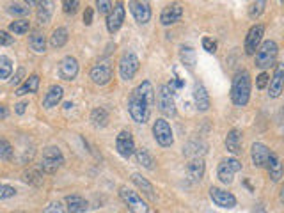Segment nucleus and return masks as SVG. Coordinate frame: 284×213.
I'll return each mask as SVG.
<instances>
[{"mask_svg":"<svg viewBox=\"0 0 284 213\" xmlns=\"http://www.w3.org/2000/svg\"><path fill=\"white\" fill-rule=\"evenodd\" d=\"M192 94H194L195 107H197L199 112H206V110L210 109V96H208L206 87H204L201 82H195Z\"/></svg>","mask_w":284,"mask_h":213,"instance_id":"obj_17","label":"nucleus"},{"mask_svg":"<svg viewBox=\"0 0 284 213\" xmlns=\"http://www.w3.org/2000/svg\"><path fill=\"white\" fill-rule=\"evenodd\" d=\"M15 195H16L15 186H9V185H4V183H0V201H2V199L15 197Z\"/></svg>","mask_w":284,"mask_h":213,"instance_id":"obj_41","label":"nucleus"},{"mask_svg":"<svg viewBox=\"0 0 284 213\" xmlns=\"http://www.w3.org/2000/svg\"><path fill=\"white\" fill-rule=\"evenodd\" d=\"M202 48L206 52H210V54H215L217 52V43L211 38H202Z\"/></svg>","mask_w":284,"mask_h":213,"instance_id":"obj_44","label":"nucleus"},{"mask_svg":"<svg viewBox=\"0 0 284 213\" xmlns=\"http://www.w3.org/2000/svg\"><path fill=\"white\" fill-rule=\"evenodd\" d=\"M153 103H155V89L149 80H144L132 91L128 98V112L135 123L144 124L149 121Z\"/></svg>","mask_w":284,"mask_h":213,"instance_id":"obj_1","label":"nucleus"},{"mask_svg":"<svg viewBox=\"0 0 284 213\" xmlns=\"http://www.w3.org/2000/svg\"><path fill=\"white\" fill-rule=\"evenodd\" d=\"M282 78H284V66L282 64H277L275 66V73L272 77V82H270V96L272 98H279L280 93H282Z\"/></svg>","mask_w":284,"mask_h":213,"instance_id":"obj_24","label":"nucleus"},{"mask_svg":"<svg viewBox=\"0 0 284 213\" xmlns=\"http://www.w3.org/2000/svg\"><path fill=\"white\" fill-rule=\"evenodd\" d=\"M135 156H137V162L140 163L142 167H146V169L153 170L155 169V160H153V156L148 153V149H135Z\"/></svg>","mask_w":284,"mask_h":213,"instance_id":"obj_34","label":"nucleus"},{"mask_svg":"<svg viewBox=\"0 0 284 213\" xmlns=\"http://www.w3.org/2000/svg\"><path fill=\"white\" fill-rule=\"evenodd\" d=\"M139 68H140V61L133 52L123 54V57H121V61H119V75L123 80H126V82L132 80V78L137 75V71H139Z\"/></svg>","mask_w":284,"mask_h":213,"instance_id":"obj_8","label":"nucleus"},{"mask_svg":"<svg viewBox=\"0 0 284 213\" xmlns=\"http://www.w3.org/2000/svg\"><path fill=\"white\" fill-rule=\"evenodd\" d=\"M43 213H66V206H64L61 201H54L45 208Z\"/></svg>","mask_w":284,"mask_h":213,"instance_id":"obj_40","label":"nucleus"},{"mask_svg":"<svg viewBox=\"0 0 284 213\" xmlns=\"http://www.w3.org/2000/svg\"><path fill=\"white\" fill-rule=\"evenodd\" d=\"M9 13H11V15L25 16L29 13V8H24V6H20V4H13L9 6Z\"/></svg>","mask_w":284,"mask_h":213,"instance_id":"obj_45","label":"nucleus"},{"mask_svg":"<svg viewBox=\"0 0 284 213\" xmlns=\"http://www.w3.org/2000/svg\"><path fill=\"white\" fill-rule=\"evenodd\" d=\"M132 181L135 183L137 188L142 190L149 199H155V188H153V185L144 178V176L139 174V172H135V174H132Z\"/></svg>","mask_w":284,"mask_h":213,"instance_id":"obj_28","label":"nucleus"},{"mask_svg":"<svg viewBox=\"0 0 284 213\" xmlns=\"http://www.w3.org/2000/svg\"><path fill=\"white\" fill-rule=\"evenodd\" d=\"M9 116V110L6 109L4 105H0V119H6Z\"/></svg>","mask_w":284,"mask_h":213,"instance_id":"obj_52","label":"nucleus"},{"mask_svg":"<svg viewBox=\"0 0 284 213\" xmlns=\"http://www.w3.org/2000/svg\"><path fill=\"white\" fill-rule=\"evenodd\" d=\"M96 8L100 15H109L112 9V2L110 0H96Z\"/></svg>","mask_w":284,"mask_h":213,"instance_id":"obj_43","label":"nucleus"},{"mask_svg":"<svg viewBox=\"0 0 284 213\" xmlns=\"http://www.w3.org/2000/svg\"><path fill=\"white\" fill-rule=\"evenodd\" d=\"M52 15H54V2L52 0H45L43 4L38 6V22L41 25L50 24Z\"/></svg>","mask_w":284,"mask_h":213,"instance_id":"obj_27","label":"nucleus"},{"mask_svg":"<svg viewBox=\"0 0 284 213\" xmlns=\"http://www.w3.org/2000/svg\"><path fill=\"white\" fill-rule=\"evenodd\" d=\"M64 165V155L57 146L45 147L43 158H41V170L47 174H54Z\"/></svg>","mask_w":284,"mask_h":213,"instance_id":"obj_4","label":"nucleus"},{"mask_svg":"<svg viewBox=\"0 0 284 213\" xmlns=\"http://www.w3.org/2000/svg\"><path fill=\"white\" fill-rule=\"evenodd\" d=\"M13 73V62L9 57H6V55H2L0 57V80H6V78H9Z\"/></svg>","mask_w":284,"mask_h":213,"instance_id":"obj_36","label":"nucleus"},{"mask_svg":"<svg viewBox=\"0 0 284 213\" xmlns=\"http://www.w3.org/2000/svg\"><path fill=\"white\" fill-rule=\"evenodd\" d=\"M125 16H126L125 6L121 4V2L110 9V13L107 15V29H109L110 34H114V32L119 31L121 25H123V22H125Z\"/></svg>","mask_w":284,"mask_h":213,"instance_id":"obj_13","label":"nucleus"},{"mask_svg":"<svg viewBox=\"0 0 284 213\" xmlns=\"http://www.w3.org/2000/svg\"><path fill=\"white\" fill-rule=\"evenodd\" d=\"M116 149L123 158H130V156L135 153V142H133L132 133L123 130V132L116 137Z\"/></svg>","mask_w":284,"mask_h":213,"instance_id":"obj_12","label":"nucleus"},{"mask_svg":"<svg viewBox=\"0 0 284 213\" xmlns=\"http://www.w3.org/2000/svg\"><path fill=\"white\" fill-rule=\"evenodd\" d=\"M29 29H31L29 20H16L9 25V31L15 32V34H25V32H29Z\"/></svg>","mask_w":284,"mask_h":213,"instance_id":"obj_38","label":"nucleus"},{"mask_svg":"<svg viewBox=\"0 0 284 213\" xmlns=\"http://www.w3.org/2000/svg\"><path fill=\"white\" fill-rule=\"evenodd\" d=\"M25 181L34 186L43 185V174L39 170H29V172H25Z\"/></svg>","mask_w":284,"mask_h":213,"instance_id":"obj_39","label":"nucleus"},{"mask_svg":"<svg viewBox=\"0 0 284 213\" xmlns=\"http://www.w3.org/2000/svg\"><path fill=\"white\" fill-rule=\"evenodd\" d=\"M63 96H64L63 87H61V85H52L43 98V107L45 109H54V107H57V105L61 103Z\"/></svg>","mask_w":284,"mask_h":213,"instance_id":"obj_22","label":"nucleus"},{"mask_svg":"<svg viewBox=\"0 0 284 213\" xmlns=\"http://www.w3.org/2000/svg\"><path fill=\"white\" fill-rule=\"evenodd\" d=\"M29 45H31V48L36 54H43V52L47 50V39H45V36L39 31L32 32L31 38H29Z\"/></svg>","mask_w":284,"mask_h":213,"instance_id":"obj_30","label":"nucleus"},{"mask_svg":"<svg viewBox=\"0 0 284 213\" xmlns=\"http://www.w3.org/2000/svg\"><path fill=\"white\" fill-rule=\"evenodd\" d=\"M119 197L123 199L128 209L132 213H149V206L144 199L137 194L135 190L128 188V186H121L119 188Z\"/></svg>","mask_w":284,"mask_h":213,"instance_id":"obj_5","label":"nucleus"},{"mask_svg":"<svg viewBox=\"0 0 284 213\" xmlns=\"http://www.w3.org/2000/svg\"><path fill=\"white\" fill-rule=\"evenodd\" d=\"M204 176V160L202 158H190L187 163V178L190 183H199Z\"/></svg>","mask_w":284,"mask_h":213,"instance_id":"obj_19","label":"nucleus"},{"mask_svg":"<svg viewBox=\"0 0 284 213\" xmlns=\"http://www.w3.org/2000/svg\"><path fill=\"white\" fill-rule=\"evenodd\" d=\"M25 2H27L29 8H38L39 4H43L45 0H25Z\"/></svg>","mask_w":284,"mask_h":213,"instance_id":"obj_51","label":"nucleus"},{"mask_svg":"<svg viewBox=\"0 0 284 213\" xmlns=\"http://www.w3.org/2000/svg\"><path fill=\"white\" fill-rule=\"evenodd\" d=\"M153 137H155V140L162 147H169V146H172V142H174L171 124H169L165 119H162V117L153 123Z\"/></svg>","mask_w":284,"mask_h":213,"instance_id":"obj_9","label":"nucleus"},{"mask_svg":"<svg viewBox=\"0 0 284 213\" xmlns=\"http://www.w3.org/2000/svg\"><path fill=\"white\" fill-rule=\"evenodd\" d=\"M16 107V114H18V116H22V114H25V109H27V103H24V101H22V103H18V105H15Z\"/></svg>","mask_w":284,"mask_h":213,"instance_id":"obj_50","label":"nucleus"},{"mask_svg":"<svg viewBox=\"0 0 284 213\" xmlns=\"http://www.w3.org/2000/svg\"><path fill=\"white\" fill-rule=\"evenodd\" d=\"M266 167H268V174L270 178H272V181L273 183L280 181V178H282V165H280V160L275 153H270Z\"/></svg>","mask_w":284,"mask_h":213,"instance_id":"obj_26","label":"nucleus"},{"mask_svg":"<svg viewBox=\"0 0 284 213\" xmlns=\"http://www.w3.org/2000/svg\"><path fill=\"white\" fill-rule=\"evenodd\" d=\"M91 121H93L94 126L98 128H105L109 124V112H107L103 107H98L91 112Z\"/></svg>","mask_w":284,"mask_h":213,"instance_id":"obj_33","label":"nucleus"},{"mask_svg":"<svg viewBox=\"0 0 284 213\" xmlns=\"http://www.w3.org/2000/svg\"><path fill=\"white\" fill-rule=\"evenodd\" d=\"M210 197H211V201H213L217 206H220V208L231 209L236 206V197H234L231 192H227V190H224V188H218V186H211Z\"/></svg>","mask_w":284,"mask_h":213,"instance_id":"obj_11","label":"nucleus"},{"mask_svg":"<svg viewBox=\"0 0 284 213\" xmlns=\"http://www.w3.org/2000/svg\"><path fill=\"white\" fill-rule=\"evenodd\" d=\"M89 77L96 85H105L109 84L110 78H112V68H110V64H107V62H98V64H94V66L91 68Z\"/></svg>","mask_w":284,"mask_h":213,"instance_id":"obj_14","label":"nucleus"},{"mask_svg":"<svg viewBox=\"0 0 284 213\" xmlns=\"http://www.w3.org/2000/svg\"><path fill=\"white\" fill-rule=\"evenodd\" d=\"M68 31L64 27H59V29H55L54 32H52V36H50V45L54 48H63L64 45L68 43Z\"/></svg>","mask_w":284,"mask_h":213,"instance_id":"obj_31","label":"nucleus"},{"mask_svg":"<svg viewBox=\"0 0 284 213\" xmlns=\"http://www.w3.org/2000/svg\"><path fill=\"white\" fill-rule=\"evenodd\" d=\"M226 147H227V151L233 153V155H240L241 153V132L240 130H236V128L229 130V133H227V137H226Z\"/></svg>","mask_w":284,"mask_h":213,"instance_id":"obj_25","label":"nucleus"},{"mask_svg":"<svg viewBox=\"0 0 284 213\" xmlns=\"http://www.w3.org/2000/svg\"><path fill=\"white\" fill-rule=\"evenodd\" d=\"M181 16H183V8L179 4H171L162 11L160 22H162V25H172L176 24V22H179Z\"/></svg>","mask_w":284,"mask_h":213,"instance_id":"obj_20","label":"nucleus"},{"mask_svg":"<svg viewBox=\"0 0 284 213\" xmlns=\"http://www.w3.org/2000/svg\"><path fill=\"white\" fill-rule=\"evenodd\" d=\"M13 43H15V38L9 36V32L0 31V45H2V47H9V45H13Z\"/></svg>","mask_w":284,"mask_h":213,"instance_id":"obj_46","label":"nucleus"},{"mask_svg":"<svg viewBox=\"0 0 284 213\" xmlns=\"http://www.w3.org/2000/svg\"><path fill=\"white\" fill-rule=\"evenodd\" d=\"M179 59L183 62L187 68H194L195 62H197V55H195V50L192 47H181L179 48Z\"/></svg>","mask_w":284,"mask_h":213,"instance_id":"obj_32","label":"nucleus"},{"mask_svg":"<svg viewBox=\"0 0 284 213\" xmlns=\"http://www.w3.org/2000/svg\"><path fill=\"white\" fill-rule=\"evenodd\" d=\"M63 9L66 15H75L78 11V0H63Z\"/></svg>","mask_w":284,"mask_h":213,"instance_id":"obj_42","label":"nucleus"},{"mask_svg":"<svg viewBox=\"0 0 284 213\" xmlns=\"http://www.w3.org/2000/svg\"><path fill=\"white\" fill-rule=\"evenodd\" d=\"M263 34H265V27L263 25H254L249 31L245 38V54L247 55H254V52L259 47L261 39H263Z\"/></svg>","mask_w":284,"mask_h":213,"instance_id":"obj_15","label":"nucleus"},{"mask_svg":"<svg viewBox=\"0 0 284 213\" xmlns=\"http://www.w3.org/2000/svg\"><path fill=\"white\" fill-rule=\"evenodd\" d=\"M84 24L86 25L93 24V9L91 8H86V13H84Z\"/></svg>","mask_w":284,"mask_h":213,"instance_id":"obj_48","label":"nucleus"},{"mask_svg":"<svg viewBox=\"0 0 284 213\" xmlns=\"http://www.w3.org/2000/svg\"><path fill=\"white\" fill-rule=\"evenodd\" d=\"M13 156H15V149H13L11 142L6 137H0V158L11 162Z\"/></svg>","mask_w":284,"mask_h":213,"instance_id":"obj_35","label":"nucleus"},{"mask_svg":"<svg viewBox=\"0 0 284 213\" xmlns=\"http://www.w3.org/2000/svg\"><path fill=\"white\" fill-rule=\"evenodd\" d=\"M257 213H265V211H263V208H261V206H259V208H257Z\"/></svg>","mask_w":284,"mask_h":213,"instance_id":"obj_53","label":"nucleus"},{"mask_svg":"<svg viewBox=\"0 0 284 213\" xmlns=\"http://www.w3.org/2000/svg\"><path fill=\"white\" fill-rule=\"evenodd\" d=\"M208 151V146L202 140H192L185 146L183 149V155L187 158H202V156L206 155Z\"/></svg>","mask_w":284,"mask_h":213,"instance_id":"obj_23","label":"nucleus"},{"mask_svg":"<svg viewBox=\"0 0 284 213\" xmlns=\"http://www.w3.org/2000/svg\"><path fill=\"white\" fill-rule=\"evenodd\" d=\"M270 149L261 142H254L252 147H250V158H252V163L256 167H265L266 162H268L270 156Z\"/></svg>","mask_w":284,"mask_h":213,"instance_id":"obj_18","label":"nucleus"},{"mask_svg":"<svg viewBox=\"0 0 284 213\" xmlns=\"http://www.w3.org/2000/svg\"><path fill=\"white\" fill-rule=\"evenodd\" d=\"M38 89H39V77L38 75H31V77L18 87L16 94H18V96H24V94H29V93H38Z\"/></svg>","mask_w":284,"mask_h":213,"instance_id":"obj_29","label":"nucleus"},{"mask_svg":"<svg viewBox=\"0 0 284 213\" xmlns=\"http://www.w3.org/2000/svg\"><path fill=\"white\" fill-rule=\"evenodd\" d=\"M24 75H25V70H24V68H20V70H18V75H16V77L13 78L11 84H13V85L20 84V82H22V77H24Z\"/></svg>","mask_w":284,"mask_h":213,"instance_id":"obj_49","label":"nucleus"},{"mask_svg":"<svg viewBox=\"0 0 284 213\" xmlns=\"http://www.w3.org/2000/svg\"><path fill=\"white\" fill-rule=\"evenodd\" d=\"M266 8V0H256V2H252L249 8V16L252 20L259 18L261 15H263V11H265Z\"/></svg>","mask_w":284,"mask_h":213,"instance_id":"obj_37","label":"nucleus"},{"mask_svg":"<svg viewBox=\"0 0 284 213\" xmlns=\"http://www.w3.org/2000/svg\"><path fill=\"white\" fill-rule=\"evenodd\" d=\"M59 75L63 80H73L75 77L78 75V61L71 55L64 57L59 64Z\"/></svg>","mask_w":284,"mask_h":213,"instance_id":"obj_16","label":"nucleus"},{"mask_svg":"<svg viewBox=\"0 0 284 213\" xmlns=\"http://www.w3.org/2000/svg\"><path fill=\"white\" fill-rule=\"evenodd\" d=\"M128 8L132 11L133 18L137 20V24L144 25L151 20V8H149L148 0H130Z\"/></svg>","mask_w":284,"mask_h":213,"instance_id":"obj_10","label":"nucleus"},{"mask_svg":"<svg viewBox=\"0 0 284 213\" xmlns=\"http://www.w3.org/2000/svg\"><path fill=\"white\" fill-rule=\"evenodd\" d=\"M241 170V162L238 158H226L218 163L217 176L224 185H231L234 179V174Z\"/></svg>","mask_w":284,"mask_h":213,"instance_id":"obj_7","label":"nucleus"},{"mask_svg":"<svg viewBox=\"0 0 284 213\" xmlns=\"http://www.w3.org/2000/svg\"><path fill=\"white\" fill-rule=\"evenodd\" d=\"M268 80H270L268 73H265V71H263V73H261L259 77H257V80H256V87H257V89H265L266 84H268Z\"/></svg>","mask_w":284,"mask_h":213,"instance_id":"obj_47","label":"nucleus"},{"mask_svg":"<svg viewBox=\"0 0 284 213\" xmlns=\"http://www.w3.org/2000/svg\"><path fill=\"white\" fill-rule=\"evenodd\" d=\"M156 103H158V110L164 114V116H167V117H174L176 116L174 94H172V87H169V84H164L158 89Z\"/></svg>","mask_w":284,"mask_h":213,"instance_id":"obj_6","label":"nucleus"},{"mask_svg":"<svg viewBox=\"0 0 284 213\" xmlns=\"http://www.w3.org/2000/svg\"><path fill=\"white\" fill-rule=\"evenodd\" d=\"M64 204H66V213H84L89 206V202L82 197V195H66L64 199Z\"/></svg>","mask_w":284,"mask_h":213,"instance_id":"obj_21","label":"nucleus"},{"mask_svg":"<svg viewBox=\"0 0 284 213\" xmlns=\"http://www.w3.org/2000/svg\"><path fill=\"white\" fill-rule=\"evenodd\" d=\"M231 100L236 107H245L250 100V75L249 71H238L231 85Z\"/></svg>","mask_w":284,"mask_h":213,"instance_id":"obj_2","label":"nucleus"},{"mask_svg":"<svg viewBox=\"0 0 284 213\" xmlns=\"http://www.w3.org/2000/svg\"><path fill=\"white\" fill-rule=\"evenodd\" d=\"M254 55H256V66L259 70H266V68L275 64L277 55H279V47H277L275 41H265L257 47Z\"/></svg>","mask_w":284,"mask_h":213,"instance_id":"obj_3","label":"nucleus"}]
</instances>
